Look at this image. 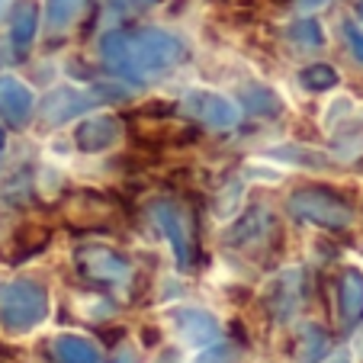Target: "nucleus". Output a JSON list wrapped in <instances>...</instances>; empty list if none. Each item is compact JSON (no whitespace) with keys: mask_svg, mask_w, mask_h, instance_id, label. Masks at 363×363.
Segmentation results:
<instances>
[{"mask_svg":"<svg viewBox=\"0 0 363 363\" xmlns=\"http://www.w3.org/2000/svg\"><path fill=\"white\" fill-rule=\"evenodd\" d=\"M341 318L344 325H357L363 318V274L347 270L341 277Z\"/></svg>","mask_w":363,"mask_h":363,"instance_id":"obj_5","label":"nucleus"},{"mask_svg":"<svg viewBox=\"0 0 363 363\" xmlns=\"http://www.w3.org/2000/svg\"><path fill=\"white\" fill-rule=\"evenodd\" d=\"M55 350V360L58 363H103V354L87 341V337H77V335H62L55 337L52 344Z\"/></svg>","mask_w":363,"mask_h":363,"instance_id":"obj_4","label":"nucleus"},{"mask_svg":"<svg viewBox=\"0 0 363 363\" xmlns=\"http://www.w3.org/2000/svg\"><path fill=\"white\" fill-rule=\"evenodd\" d=\"M196 363H232V354L225 347H216V350H206Z\"/></svg>","mask_w":363,"mask_h":363,"instance_id":"obj_6","label":"nucleus"},{"mask_svg":"<svg viewBox=\"0 0 363 363\" xmlns=\"http://www.w3.org/2000/svg\"><path fill=\"white\" fill-rule=\"evenodd\" d=\"M48 296L39 283H7L0 289V325L10 331H26L45 318Z\"/></svg>","mask_w":363,"mask_h":363,"instance_id":"obj_1","label":"nucleus"},{"mask_svg":"<svg viewBox=\"0 0 363 363\" xmlns=\"http://www.w3.org/2000/svg\"><path fill=\"white\" fill-rule=\"evenodd\" d=\"M350 39H354V48H357V55L363 58V35H360V33H350Z\"/></svg>","mask_w":363,"mask_h":363,"instance_id":"obj_7","label":"nucleus"},{"mask_svg":"<svg viewBox=\"0 0 363 363\" xmlns=\"http://www.w3.org/2000/svg\"><path fill=\"white\" fill-rule=\"evenodd\" d=\"M77 267L84 270V277H87V280L103 283V286H123V283H129V277H132L129 264H125L119 254L100 251V247L84 251L81 257H77Z\"/></svg>","mask_w":363,"mask_h":363,"instance_id":"obj_2","label":"nucleus"},{"mask_svg":"<svg viewBox=\"0 0 363 363\" xmlns=\"http://www.w3.org/2000/svg\"><path fill=\"white\" fill-rule=\"evenodd\" d=\"M296 209H299L306 219H312V222H322V225H328V228H344L350 222V209L347 206H341V203H325L322 196H312V193H299L296 196Z\"/></svg>","mask_w":363,"mask_h":363,"instance_id":"obj_3","label":"nucleus"}]
</instances>
